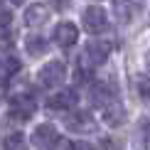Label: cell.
<instances>
[{
  "mask_svg": "<svg viewBox=\"0 0 150 150\" xmlns=\"http://www.w3.org/2000/svg\"><path fill=\"white\" fill-rule=\"evenodd\" d=\"M67 79V67L64 62H47L37 74V84L42 89H59Z\"/></svg>",
  "mask_w": 150,
  "mask_h": 150,
  "instance_id": "obj_1",
  "label": "cell"
},
{
  "mask_svg": "<svg viewBox=\"0 0 150 150\" xmlns=\"http://www.w3.org/2000/svg\"><path fill=\"white\" fill-rule=\"evenodd\" d=\"M111 49H113V45L111 42H103V40H98V42H89L84 49V57H81V62H84V67L81 69H96V67H101L106 59H108V54H111Z\"/></svg>",
  "mask_w": 150,
  "mask_h": 150,
  "instance_id": "obj_2",
  "label": "cell"
},
{
  "mask_svg": "<svg viewBox=\"0 0 150 150\" xmlns=\"http://www.w3.org/2000/svg\"><path fill=\"white\" fill-rule=\"evenodd\" d=\"M81 22H84V30L91 35H101L108 30V17H106V10L101 5H89L81 15Z\"/></svg>",
  "mask_w": 150,
  "mask_h": 150,
  "instance_id": "obj_3",
  "label": "cell"
},
{
  "mask_svg": "<svg viewBox=\"0 0 150 150\" xmlns=\"http://www.w3.org/2000/svg\"><path fill=\"white\" fill-rule=\"evenodd\" d=\"M57 140H59L57 128L49 126V123H42V126H37V128H35V133H32V143H35V148H37V150H54V148H57Z\"/></svg>",
  "mask_w": 150,
  "mask_h": 150,
  "instance_id": "obj_4",
  "label": "cell"
},
{
  "mask_svg": "<svg viewBox=\"0 0 150 150\" xmlns=\"http://www.w3.org/2000/svg\"><path fill=\"white\" fill-rule=\"evenodd\" d=\"M35 108H37V103H35V98L30 96V93H20V96H15L12 98V111H10V118H17V121H27L30 116L35 113Z\"/></svg>",
  "mask_w": 150,
  "mask_h": 150,
  "instance_id": "obj_5",
  "label": "cell"
},
{
  "mask_svg": "<svg viewBox=\"0 0 150 150\" xmlns=\"http://www.w3.org/2000/svg\"><path fill=\"white\" fill-rule=\"evenodd\" d=\"M76 98L79 96L74 89H62L47 101V108L49 111H71V108H76Z\"/></svg>",
  "mask_w": 150,
  "mask_h": 150,
  "instance_id": "obj_6",
  "label": "cell"
},
{
  "mask_svg": "<svg viewBox=\"0 0 150 150\" xmlns=\"http://www.w3.org/2000/svg\"><path fill=\"white\" fill-rule=\"evenodd\" d=\"M54 42H57L59 47H71V45H76V40H79V30H76V25L74 22H59L57 27H54Z\"/></svg>",
  "mask_w": 150,
  "mask_h": 150,
  "instance_id": "obj_7",
  "label": "cell"
},
{
  "mask_svg": "<svg viewBox=\"0 0 150 150\" xmlns=\"http://www.w3.org/2000/svg\"><path fill=\"white\" fill-rule=\"evenodd\" d=\"M67 126L76 133H91V130H96V121L89 111H74L67 116Z\"/></svg>",
  "mask_w": 150,
  "mask_h": 150,
  "instance_id": "obj_8",
  "label": "cell"
},
{
  "mask_svg": "<svg viewBox=\"0 0 150 150\" xmlns=\"http://www.w3.org/2000/svg\"><path fill=\"white\" fill-rule=\"evenodd\" d=\"M47 20H49V8L45 3H32L25 10V25H30V27H40Z\"/></svg>",
  "mask_w": 150,
  "mask_h": 150,
  "instance_id": "obj_9",
  "label": "cell"
},
{
  "mask_svg": "<svg viewBox=\"0 0 150 150\" xmlns=\"http://www.w3.org/2000/svg\"><path fill=\"white\" fill-rule=\"evenodd\" d=\"M103 121L108 123V126H123L126 123V108H123L121 103H116V101H108L103 106Z\"/></svg>",
  "mask_w": 150,
  "mask_h": 150,
  "instance_id": "obj_10",
  "label": "cell"
},
{
  "mask_svg": "<svg viewBox=\"0 0 150 150\" xmlns=\"http://www.w3.org/2000/svg\"><path fill=\"white\" fill-rule=\"evenodd\" d=\"M135 3L133 0H113V15L118 22H130L135 17Z\"/></svg>",
  "mask_w": 150,
  "mask_h": 150,
  "instance_id": "obj_11",
  "label": "cell"
},
{
  "mask_svg": "<svg viewBox=\"0 0 150 150\" xmlns=\"http://www.w3.org/2000/svg\"><path fill=\"white\" fill-rule=\"evenodd\" d=\"M25 49H27L30 57H42V54L47 52V40L40 35H30L27 40H25Z\"/></svg>",
  "mask_w": 150,
  "mask_h": 150,
  "instance_id": "obj_12",
  "label": "cell"
},
{
  "mask_svg": "<svg viewBox=\"0 0 150 150\" xmlns=\"http://www.w3.org/2000/svg\"><path fill=\"white\" fill-rule=\"evenodd\" d=\"M5 150H27V140L22 133H12L5 138Z\"/></svg>",
  "mask_w": 150,
  "mask_h": 150,
  "instance_id": "obj_13",
  "label": "cell"
},
{
  "mask_svg": "<svg viewBox=\"0 0 150 150\" xmlns=\"http://www.w3.org/2000/svg\"><path fill=\"white\" fill-rule=\"evenodd\" d=\"M10 22H12V15L0 8V32H10Z\"/></svg>",
  "mask_w": 150,
  "mask_h": 150,
  "instance_id": "obj_14",
  "label": "cell"
},
{
  "mask_svg": "<svg viewBox=\"0 0 150 150\" xmlns=\"http://www.w3.org/2000/svg\"><path fill=\"white\" fill-rule=\"evenodd\" d=\"M140 150H148V121L145 118L140 123Z\"/></svg>",
  "mask_w": 150,
  "mask_h": 150,
  "instance_id": "obj_15",
  "label": "cell"
},
{
  "mask_svg": "<svg viewBox=\"0 0 150 150\" xmlns=\"http://www.w3.org/2000/svg\"><path fill=\"white\" fill-rule=\"evenodd\" d=\"M138 89H140V96L148 98V76H140L138 79Z\"/></svg>",
  "mask_w": 150,
  "mask_h": 150,
  "instance_id": "obj_16",
  "label": "cell"
},
{
  "mask_svg": "<svg viewBox=\"0 0 150 150\" xmlns=\"http://www.w3.org/2000/svg\"><path fill=\"white\" fill-rule=\"evenodd\" d=\"M49 3H52L57 10H64V8H69V3H71V0H49Z\"/></svg>",
  "mask_w": 150,
  "mask_h": 150,
  "instance_id": "obj_17",
  "label": "cell"
},
{
  "mask_svg": "<svg viewBox=\"0 0 150 150\" xmlns=\"http://www.w3.org/2000/svg\"><path fill=\"white\" fill-rule=\"evenodd\" d=\"M71 150H93V148H91V145H86V143H76V145L71 143Z\"/></svg>",
  "mask_w": 150,
  "mask_h": 150,
  "instance_id": "obj_18",
  "label": "cell"
},
{
  "mask_svg": "<svg viewBox=\"0 0 150 150\" xmlns=\"http://www.w3.org/2000/svg\"><path fill=\"white\" fill-rule=\"evenodd\" d=\"M10 3H15V5H20V3H25V0H10Z\"/></svg>",
  "mask_w": 150,
  "mask_h": 150,
  "instance_id": "obj_19",
  "label": "cell"
}]
</instances>
